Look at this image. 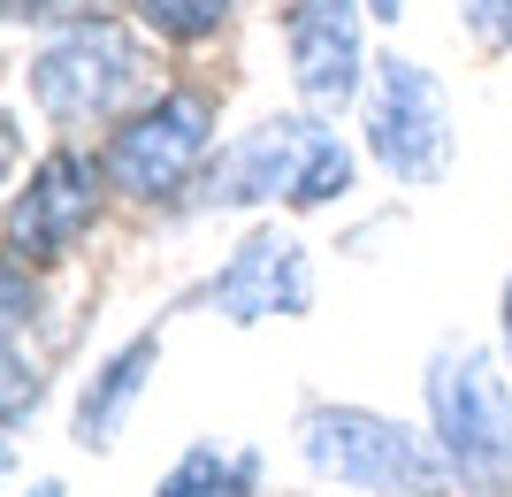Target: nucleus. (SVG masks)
Masks as SVG:
<instances>
[{
  "label": "nucleus",
  "mask_w": 512,
  "mask_h": 497,
  "mask_svg": "<svg viewBox=\"0 0 512 497\" xmlns=\"http://www.w3.org/2000/svg\"><path fill=\"white\" fill-rule=\"evenodd\" d=\"M39 398H46V375H39V360H23V337H8V436H23V421L39 413Z\"/></svg>",
  "instance_id": "nucleus-14"
},
{
  "label": "nucleus",
  "mask_w": 512,
  "mask_h": 497,
  "mask_svg": "<svg viewBox=\"0 0 512 497\" xmlns=\"http://www.w3.org/2000/svg\"><path fill=\"white\" fill-rule=\"evenodd\" d=\"M207 146H214V108L199 92H161L153 108H138L115 130V146H107L100 169L123 199H169L199 176Z\"/></svg>",
  "instance_id": "nucleus-5"
},
{
  "label": "nucleus",
  "mask_w": 512,
  "mask_h": 497,
  "mask_svg": "<svg viewBox=\"0 0 512 497\" xmlns=\"http://www.w3.org/2000/svg\"><path fill=\"white\" fill-rule=\"evenodd\" d=\"M100 176L77 146L46 153L39 169L23 176V192L8 199V260H62L85 245L92 215H100Z\"/></svg>",
  "instance_id": "nucleus-7"
},
{
  "label": "nucleus",
  "mask_w": 512,
  "mask_h": 497,
  "mask_svg": "<svg viewBox=\"0 0 512 497\" xmlns=\"http://www.w3.org/2000/svg\"><path fill=\"white\" fill-rule=\"evenodd\" d=\"M69 8H85V0H8L16 23H54V16H69Z\"/></svg>",
  "instance_id": "nucleus-16"
},
{
  "label": "nucleus",
  "mask_w": 512,
  "mask_h": 497,
  "mask_svg": "<svg viewBox=\"0 0 512 497\" xmlns=\"http://www.w3.org/2000/svg\"><path fill=\"white\" fill-rule=\"evenodd\" d=\"M138 23L161 31V39H176V46H199L230 23V0H138Z\"/></svg>",
  "instance_id": "nucleus-12"
},
{
  "label": "nucleus",
  "mask_w": 512,
  "mask_h": 497,
  "mask_svg": "<svg viewBox=\"0 0 512 497\" xmlns=\"http://www.w3.org/2000/svg\"><path fill=\"white\" fill-rule=\"evenodd\" d=\"M459 16H467L474 46H490V54H512V0H459Z\"/></svg>",
  "instance_id": "nucleus-15"
},
{
  "label": "nucleus",
  "mask_w": 512,
  "mask_h": 497,
  "mask_svg": "<svg viewBox=\"0 0 512 497\" xmlns=\"http://www.w3.org/2000/svg\"><path fill=\"white\" fill-rule=\"evenodd\" d=\"M344 184H352V153H344V138H329L321 130L314 138V153H306V169H299V184H291V207H329V199H344Z\"/></svg>",
  "instance_id": "nucleus-13"
},
{
  "label": "nucleus",
  "mask_w": 512,
  "mask_h": 497,
  "mask_svg": "<svg viewBox=\"0 0 512 497\" xmlns=\"http://www.w3.org/2000/svg\"><path fill=\"white\" fill-rule=\"evenodd\" d=\"M153 368H161V329H138L130 345H115L100 368L85 375V390H77V421H69L85 452H107V444L123 436V421H130V406L146 398Z\"/></svg>",
  "instance_id": "nucleus-10"
},
{
  "label": "nucleus",
  "mask_w": 512,
  "mask_h": 497,
  "mask_svg": "<svg viewBox=\"0 0 512 497\" xmlns=\"http://www.w3.org/2000/svg\"><path fill=\"white\" fill-rule=\"evenodd\" d=\"M207 299H214V314L237 322V329H253V322H299L306 306H314V260H306V245L291 238V230L260 222V230H245L237 253L214 268Z\"/></svg>",
  "instance_id": "nucleus-6"
},
{
  "label": "nucleus",
  "mask_w": 512,
  "mask_h": 497,
  "mask_svg": "<svg viewBox=\"0 0 512 497\" xmlns=\"http://www.w3.org/2000/svg\"><path fill=\"white\" fill-rule=\"evenodd\" d=\"M497 329H505V368H512V276H505V299H497Z\"/></svg>",
  "instance_id": "nucleus-17"
},
{
  "label": "nucleus",
  "mask_w": 512,
  "mask_h": 497,
  "mask_svg": "<svg viewBox=\"0 0 512 497\" xmlns=\"http://www.w3.org/2000/svg\"><path fill=\"white\" fill-rule=\"evenodd\" d=\"M291 77L314 108H344L360 100V69H367V39H360V0H291Z\"/></svg>",
  "instance_id": "nucleus-8"
},
{
  "label": "nucleus",
  "mask_w": 512,
  "mask_h": 497,
  "mask_svg": "<svg viewBox=\"0 0 512 497\" xmlns=\"http://www.w3.org/2000/svg\"><path fill=\"white\" fill-rule=\"evenodd\" d=\"M260 482V459L253 452H222V444H192L176 459L153 497H253Z\"/></svg>",
  "instance_id": "nucleus-11"
},
{
  "label": "nucleus",
  "mask_w": 512,
  "mask_h": 497,
  "mask_svg": "<svg viewBox=\"0 0 512 497\" xmlns=\"http://www.w3.org/2000/svg\"><path fill=\"white\" fill-rule=\"evenodd\" d=\"M146 85V46L115 16H69L54 39L31 54V92L54 123H100Z\"/></svg>",
  "instance_id": "nucleus-3"
},
{
  "label": "nucleus",
  "mask_w": 512,
  "mask_h": 497,
  "mask_svg": "<svg viewBox=\"0 0 512 497\" xmlns=\"http://www.w3.org/2000/svg\"><path fill=\"white\" fill-rule=\"evenodd\" d=\"M367 153L398 184H436L451 169V108L444 85L406 54H383L367 77Z\"/></svg>",
  "instance_id": "nucleus-4"
},
{
  "label": "nucleus",
  "mask_w": 512,
  "mask_h": 497,
  "mask_svg": "<svg viewBox=\"0 0 512 497\" xmlns=\"http://www.w3.org/2000/svg\"><path fill=\"white\" fill-rule=\"evenodd\" d=\"M23 497H69V490H62V482H31Z\"/></svg>",
  "instance_id": "nucleus-19"
},
{
  "label": "nucleus",
  "mask_w": 512,
  "mask_h": 497,
  "mask_svg": "<svg viewBox=\"0 0 512 497\" xmlns=\"http://www.w3.org/2000/svg\"><path fill=\"white\" fill-rule=\"evenodd\" d=\"M299 459L321 482H344V490H367V497H451L444 452L375 406H306Z\"/></svg>",
  "instance_id": "nucleus-2"
},
{
  "label": "nucleus",
  "mask_w": 512,
  "mask_h": 497,
  "mask_svg": "<svg viewBox=\"0 0 512 497\" xmlns=\"http://www.w3.org/2000/svg\"><path fill=\"white\" fill-rule=\"evenodd\" d=\"M367 16H390V23H398V16H406V0H367Z\"/></svg>",
  "instance_id": "nucleus-18"
},
{
  "label": "nucleus",
  "mask_w": 512,
  "mask_h": 497,
  "mask_svg": "<svg viewBox=\"0 0 512 497\" xmlns=\"http://www.w3.org/2000/svg\"><path fill=\"white\" fill-rule=\"evenodd\" d=\"M321 130L299 123V115H268L260 130H245L222 161L207 169V199L214 207H260V199H291V184H299L306 153H314Z\"/></svg>",
  "instance_id": "nucleus-9"
},
{
  "label": "nucleus",
  "mask_w": 512,
  "mask_h": 497,
  "mask_svg": "<svg viewBox=\"0 0 512 497\" xmlns=\"http://www.w3.org/2000/svg\"><path fill=\"white\" fill-rule=\"evenodd\" d=\"M428 429L467 497H512V383L467 337L428 360Z\"/></svg>",
  "instance_id": "nucleus-1"
}]
</instances>
